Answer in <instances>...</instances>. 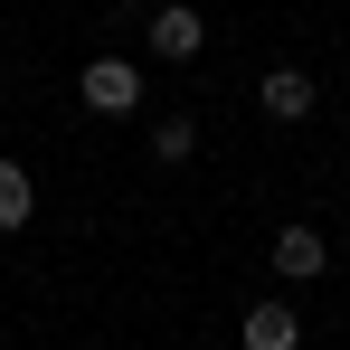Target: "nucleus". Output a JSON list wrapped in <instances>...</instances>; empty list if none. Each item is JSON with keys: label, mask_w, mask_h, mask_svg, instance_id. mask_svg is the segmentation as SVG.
I'll return each mask as SVG.
<instances>
[{"label": "nucleus", "mask_w": 350, "mask_h": 350, "mask_svg": "<svg viewBox=\"0 0 350 350\" xmlns=\"http://www.w3.org/2000/svg\"><path fill=\"white\" fill-rule=\"evenodd\" d=\"M29 199H38L29 171H19V161H0V228H29Z\"/></svg>", "instance_id": "6"}, {"label": "nucleus", "mask_w": 350, "mask_h": 350, "mask_svg": "<svg viewBox=\"0 0 350 350\" xmlns=\"http://www.w3.org/2000/svg\"><path fill=\"white\" fill-rule=\"evenodd\" d=\"M76 95H85L95 114H133V105H142V76H133L123 57H95L85 76H76Z\"/></svg>", "instance_id": "2"}, {"label": "nucleus", "mask_w": 350, "mask_h": 350, "mask_svg": "<svg viewBox=\"0 0 350 350\" xmlns=\"http://www.w3.org/2000/svg\"><path fill=\"white\" fill-rule=\"evenodd\" d=\"M332 265V246H322V228H284L275 237V275H293V284H312Z\"/></svg>", "instance_id": "3"}, {"label": "nucleus", "mask_w": 350, "mask_h": 350, "mask_svg": "<svg viewBox=\"0 0 350 350\" xmlns=\"http://www.w3.org/2000/svg\"><path fill=\"white\" fill-rule=\"evenodd\" d=\"M152 48H161L171 66H189L199 48H208V19H199L189 0H161V10H152Z\"/></svg>", "instance_id": "1"}, {"label": "nucleus", "mask_w": 350, "mask_h": 350, "mask_svg": "<svg viewBox=\"0 0 350 350\" xmlns=\"http://www.w3.org/2000/svg\"><path fill=\"white\" fill-rule=\"evenodd\" d=\"M265 114H275V123L312 114V76H303V66H275V76H265Z\"/></svg>", "instance_id": "5"}, {"label": "nucleus", "mask_w": 350, "mask_h": 350, "mask_svg": "<svg viewBox=\"0 0 350 350\" xmlns=\"http://www.w3.org/2000/svg\"><path fill=\"white\" fill-rule=\"evenodd\" d=\"M152 152H161V161H189V152H199V133H189V123H161V133H152Z\"/></svg>", "instance_id": "7"}, {"label": "nucleus", "mask_w": 350, "mask_h": 350, "mask_svg": "<svg viewBox=\"0 0 350 350\" xmlns=\"http://www.w3.org/2000/svg\"><path fill=\"white\" fill-rule=\"evenodd\" d=\"M237 341H246V350H293V341H303V322H293L284 303H246V322H237Z\"/></svg>", "instance_id": "4"}]
</instances>
